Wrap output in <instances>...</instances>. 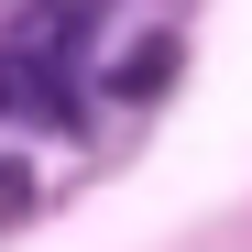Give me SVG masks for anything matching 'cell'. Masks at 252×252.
<instances>
[{"label":"cell","mask_w":252,"mask_h":252,"mask_svg":"<svg viewBox=\"0 0 252 252\" xmlns=\"http://www.w3.org/2000/svg\"><path fill=\"white\" fill-rule=\"evenodd\" d=\"M11 208H33V176H22V164H0V220H11Z\"/></svg>","instance_id":"6da1fadb"}]
</instances>
